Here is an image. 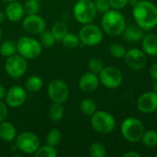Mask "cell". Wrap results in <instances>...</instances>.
I'll use <instances>...</instances> for the list:
<instances>
[{
  "label": "cell",
  "mask_w": 157,
  "mask_h": 157,
  "mask_svg": "<svg viewBox=\"0 0 157 157\" xmlns=\"http://www.w3.org/2000/svg\"><path fill=\"white\" fill-rule=\"evenodd\" d=\"M132 16L136 24L145 31L157 26V6L149 0L138 1L132 7Z\"/></svg>",
  "instance_id": "6da1fadb"
},
{
  "label": "cell",
  "mask_w": 157,
  "mask_h": 157,
  "mask_svg": "<svg viewBox=\"0 0 157 157\" xmlns=\"http://www.w3.org/2000/svg\"><path fill=\"white\" fill-rule=\"evenodd\" d=\"M126 27L124 16L118 9H109L103 14L101 18V29L109 36H119L122 34Z\"/></svg>",
  "instance_id": "7a4b0ae2"
},
{
  "label": "cell",
  "mask_w": 157,
  "mask_h": 157,
  "mask_svg": "<svg viewBox=\"0 0 157 157\" xmlns=\"http://www.w3.org/2000/svg\"><path fill=\"white\" fill-rule=\"evenodd\" d=\"M97 8L92 0H77L73 7L75 20L80 24L92 23L97 17Z\"/></svg>",
  "instance_id": "3957f363"
},
{
  "label": "cell",
  "mask_w": 157,
  "mask_h": 157,
  "mask_svg": "<svg viewBox=\"0 0 157 157\" xmlns=\"http://www.w3.org/2000/svg\"><path fill=\"white\" fill-rule=\"evenodd\" d=\"M42 46L40 40L29 37L23 36L17 41V52L27 60H32L40 55Z\"/></svg>",
  "instance_id": "277c9868"
},
{
  "label": "cell",
  "mask_w": 157,
  "mask_h": 157,
  "mask_svg": "<svg viewBox=\"0 0 157 157\" xmlns=\"http://www.w3.org/2000/svg\"><path fill=\"white\" fill-rule=\"evenodd\" d=\"M144 132V126L142 121L133 117L126 118L121 126V135L130 143H137L141 141Z\"/></svg>",
  "instance_id": "5b68a950"
},
{
  "label": "cell",
  "mask_w": 157,
  "mask_h": 157,
  "mask_svg": "<svg viewBox=\"0 0 157 157\" xmlns=\"http://www.w3.org/2000/svg\"><path fill=\"white\" fill-rule=\"evenodd\" d=\"M91 126L96 132L106 134L111 132L114 130L116 126V121L109 112L104 110H97L91 116Z\"/></svg>",
  "instance_id": "8992f818"
},
{
  "label": "cell",
  "mask_w": 157,
  "mask_h": 157,
  "mask_svg": "<svg viewBox=\"0 0 157 157\" xmlns=\"http://www.w3.org/2000/svg\"><path fill=\"white\" fill-rule=\"evenodd\" d=\"M17 150L26 155H34L40 146L39 137L31 132H23L17 135L15 139Z\"/></svg>",
  "instance_id": "52a82bcc"
},
{
  "label": "cell",
  "mask_w": 157,
  "mask_h": 157,
  "mask_svg": "<svg viewBox=\"0 0 157 157\" xmlns=\"http://www.w3.org/2000/svg\"><path fill=\"white\" fill-rule=\"evenodd\" d=\"M5 72L13 79H18L22 77L28 70L27 59L19 55L18 53L7 57L4 64Z\"/></svg>",
  "instance_id": "ba28073f"
},
{
  "label": "cell",
  "mask_w": 157,
  "mask_h": 157,
  "mask_svg": "<svg viewBox=\"0 0 157 157\" xmlns=\"http://www.w3.org/2000/svg\"><path fill=\"white\" fill-rule=\"evenodd\" d=\"M80 42L86 46H96L103 40V30L98 26L88 23L85 24L79 30Z\"/></svg>",
  "instance_id": "9c48e42d"
},
{
  "label": "cell",
  "mask_w": 157,
  "mask_h": 157,
  "mask_svg": "<svg viewBox=\"0 0 157 157\" xmlns=\"http://www.w3.org/2000/svg\"><path fill=\"white\" fill-rule=\"evenodd\" d=\"M48 97L52 103L63 104L69 98L70 90L67 84L62 79H54L48 85Z\"/></svg>",
  "instance_id": "30bf717a"
},
{
  "label": "cell",
  "mask_w": 157,
  "mask_h": 157,
  "mask_svg": "<svg viewBox=\"0 0 157 157\" xmlns=\"http://www.w3.org/2000/svg\"><path fill=\"white\" fill-rule=\"evenodd\" d=\"M100 84L109 89L119 87L123 81V76L120 69L115 66H104L102 71L98 75Z\"/></svg>",
  "instance_id": "8fae6325"
},
{
  "label": "cell",
  "mask_w": 157,
  "mask_h": 157,
  "mask_svg": "<svg viewBox=\"0 0 157 157\" xmlns=\"http://www.w3.org/2000/svg\"><path fill=\"white\" fill-rule=\"evenodd\" d=\"M26 88L20 86H13L8 90H6V94L5 97V102L7 107L16 109L21 107L28 97Z\"/></svg>",
  "instance_id": "7c38bea8"
},
{
  "label": "cell",
  "mask_w": 157,
  "mask_h": 157,
  "mask_svg": "<svg viewBox=\"0 0 157 157\" xmlns=\"http://www.w3.org/2000/svg\"><path fill=\"white\" fill-rule=\"evenodd\" d=\"M22 27L24 30L29 34L40 35L46 29V21L38 14L27 15L25 17H23Z\"/></svg>",
  "instance_id": "4fadbf2b"
},
{
  "label": "cell",
  "mask_w": 157,
  "mask_h": 157,
  "mask_svg": "<svg viewBox=\"0 0 157 157\" xmlns=\"http://www.w3.org/2000/svg\"><path fill=\"white\" fill-rule=\"evenodd\" d=\"M126 64L132 70L139 71L147 64V57L144 51L139 49H131L126 52L124 56Z\"/></svg>",
  "instance_id": "5bb4252c"
},
{
  "label": "cell",
  "mask_w": 157,
  "mask_h": 157,
  "mask_svg": "<svg viewBox=\"0 0 157 157\" xmlns=\"http://www.w3.org/2000/svg\"><path fill=\"white\" fill-rule=\"evenodd\" d=\"M137 107L144 113H152L157 110V93L146 92L140 96L137 101Z\"/></svg>",
  "instance_id": "9a60e30c"
},
{
  "label": "cell",
  "mask_w": 157,
  "mask_h": 157,
  "mask_svg": "<svg viewBox=\"0 0 157 157\" xmlns=\"http://www.w3.org/2000/svg\"><path fill=\"white\" fill-rule=\"evenodd\" d=\"M99 83L100 81L98 75H96L89 71L80 77L78 81V86L80 90L84 93H91L98 87Z\"/></svg>",
  "instance_id": "2e32d148"
},
{
  "label": "cell",
  "mask_w": 157,
  "mask_h": 157,
  "mask_svg": "<svg viewBox=\"0 0 157 157\" xmlns=\"http://www.w3.org/2000/svg\"><path fill=\"white\" fill-rule=\"evenodd\" d=\"M24 6L17 0L9 2L5 9L6 17L11 22H17L24 17Z\"/></svg>",
  "instance_id": "e0dca14e"
},
{
  "label": "cell",
  "mask_w": 157,
  "mask_h": 157,
  "mask_svg": "<svg viewBox=\"0 0 157 157\" xmlns=\"http://www.w3.org/2000/svg\"><path fill=\"white\" fill-rule=\"evenodd\" d=\"M144 31L145 30H144L137 24L136 25L131 24L130 26L125 27L122 34L126 40H128L130 42H138L143 40V38L144 36Z\"/></svg>",
  "instance_id": "ac0fdd59"
},
{
  "label": "cell",
  "mask_w": 157,
  "mask_h": 157,
  "mask_svg": "<svg viewBox=\"0 0 157 157\" xmlns=\"http://www.w3.org/2000/svg\"><path fill=\"white\" fill-rule=\"evenodd\" d=\"M143 50L146 55L157 56V35L149 33L144 36L142 40Z\"/></svg>",
  "instance_id": "d6986e66"
},
{
  "label": "cell",
  "mask_w": 157,
  "mask_h": 157,
  "mask_svg": "<svg viewBox=\"0 0 157 157\" xmlns=\"http://www.w3.org/2000/svg\"><path fill=\"white\" fill-rule=\"evenodd\" d=\"M17 130L15 126L8 121L0 122V139L5 143H12L17 137Z\"/></svg>",
  "instance_id": "ffe728a7"
},
{
  "label": "cell",
  "mask_w": 157,
  "mask_h": 157,
  "mask_svg": "<svg viewBox=\"0 0 157 157\" xmlns=\"http://www.w3.org/2000/svg\"><path fill=\"white\" fill-rule=\"evenodd\" d=\"M43 86L42 78L39 75H30L25 82V88L28 92L37 93Z\"/></svg>",
  "instance_id": "44dd1931"
},
{
  "label": "cell",
  "mask_w": 157,
  "mask_h": 157,
  "mask_svg": "<svg viewBox=\"0 0 157 157\" xmlns=\"http://www.w3.org/2000/svg\"><path fill=\"white\" fill-rule=\"evenodd\" d=\"M51 31L56 41H61L63 38L69 32L68 25L64 21H57L52 25Z\"/></svg>",
  "instance_id": "7402d4cb"
},
{
  "label": "cell",
  "mask_w": 157,
  "mask_h": 157,
  "mask_svg": "<svg viewBox=\"0 0 157 157\" xmlns=\"http://www.w3.org/2000/svg\"><path fill=\"white\" fill-rule=\"evenodd\" d=\"M64 115V108L61 103H52L49 109V117L54 122L60 121Z\"/></svg>",
  "instance_id": "603a6c76"
},
{
  "label": "cell",
  "mask_w": 157,
  "mask_h": 157,
  "mask_svg": "<svg viewBox=\"0 0 157 157\" xmlns=\"http://www.w3.org/2000/svg\"><path fill=\"white\" fill-rule=\"evenodd\" d=\"M0 53L7 58L17 53V42L12 40H6L0 45Z\"/></svg>",
  "instance_id": "cb8c5ba5"
},
{
  "label": "cell",
  "mask_w": 157,
  "mask_h": 157,
  "mask_svg": "<svg viewBox=\"0 0 157 157\" xmlns=\"http://www.w3.org/2000/svg\"><path fill=\"white\" fill-rule=\"evenodd\" d=\"M80 110L86 116H92L97 111V104L91 98H84L80 102Z\"/></svg>",
  "instance_id": "d4e9b609"
},
{
  "label": "cell",
  "mask_w": 157,
  "mask_h": 157,
  "mask_svg": "<svg viewBox=\"0 0 157 157\" xmlns=\"http://www.w3.org/2000/svg\"><path fill=\"white\" fill-rule=\"evenodd\" d=\"M62 44L63 45V47H65L66 49H69V50H73V49H75L76 47L79 46L80 44V40H79V37L74 33H70L68 32L63 38V40H61Z\"/></svg>",
  "instance_id": "484cf974"
},
{
  "label": "cell",
  "mask_w": 157,
  "mask_h": 157,
  "mask_svg": "<svg viewBox=\"0 0 157 157\" xmlns=\"http://www.w3.org/2000/svg\"><path fill=\"white\" fill-rule=\"evenodd\" d=\"M141 141L146 147H155L157 145V132L154 130L144 132Z\"/></svg>",
  "instance_id": "4316f807"
},
{
  "label": "cell",
  "mask_w": 157,
  "mask_h": 157,
  "mask_svg": "<svg viewBox=\"0 0 157 157\" xmlns=\"http://www.w3.org/2000/svg\"><path fill=\"white\" fill-rule=\"evenodd\" d=\"M40 42L42 47L49 49V48H52L55 44L56 40L53 37L51 30H46L45 29L44 31H42L40 34Z\"/></svg>",
  "instance_id": "83f0119b"
},
{
  "label": "cell",
  "mask_w": 157,
  "mask_h": 157,
  "mask_svg": "<svg viewBox=\"0 0 157 157\" xmlns=\"http://www.w3.org/2000/svg\"><path fill=\"white\" fill-rule=\"evenodd\" d=\"M58 155V153L55 149V147L46 144L44 146H40L38 150L34 153L35 157H56Z\"/></svg>",
  "instance_id": "f1b7e54d"
},
{
  "label": "cell",
  "mask_w": 157,
  "mask_h": 157,
  "mask_svg": "<svg viewBox=\"0 0 157 157\" xmlns=\"http://www.w3.org/2000/svg\"><path fill=\"white\" fill-rule=\"evenodd\" d=\"M62 140V133L57 129H52L49 131L47 136H46V143L49 145H52L53 147H56L60 144Z\"/></svg>",
  "instance_id": "f546056e"
},
{
  "label": "cell",
  "mask_w": 157,
  "mask_h": 157,
  "mask_svg": "<svg viewBox=\"0 0 157 157\" xmlns=\"http://www.w3.org/2000/svg\"><path fill=\"white\" fill-rule=\"evenodd\" d=\"M107 151L101 143H94L89 147V155L91 157H105Z\"/></svg>",
  "instance_id": "4dcf8cb0"
},
{
  "label": "cell",
  "mask_w": 157,
  "mask_h": 157,
  "mask_svg": "<svg viewBox=\"0 0 157 157\" xmlns=\"http://www.w3.org/2000/svg\"><path fill=\"white\" fill-rule=\"evenodd\" d=\"M24 11L27 15H34L38 14L40 9V1L38 0H27L24 5Z\"/></svg>",
  "instance_id": "1f68e13d"
},
{
  "label": "cell",
  "mask_w": 157,
  "mask_h": 157,
  "mask_svg": "<svg viewBox=\"0 0 157 157\" xmlns=\"http://www.w3.org/2000/svg\"><path fill=\"white\" fill-rule=\"evenodd\" d=\"M87 67H88L90 72H92V73H94L96 75H99V73L104 68V64H103V62L99 58L94 57V58H91L88 61Z\"/></svg>",
  "instance_id": "d6a6232c"
},
{
  "label": "cell",
  "mask_w": 157,
  "mask_h": 157,
  "mask_svg": "<svg viewBox=\"0 0 157 157\" xmlns=\"http://www.w3.org/2000/svg\"><path fill=\"white\" fill-rule=\"evenodd\" d=\"M126 49L120 43H114L109 47V53L114 58H123L126 54Z\"/></svg>",
  "instance_id": "836d02e7"
},
{
  "label": "cell",
  "mask_w": 157,
  "mask_h": 157,
  "mask_svg": "<svg viewBox=\"0 0 157 157\" xmlns=\"http://www.w3.org/2000/svg\"><path fill=\"white\" fill-rule=\"evenodd\" d=\"M94 4H95V6L97 8V11L103 13V14L111 8L109 0H95Z\"/></svg>",
  "instance_id": "e575fe53"
},
{
  "label": "cell",
  "mask_w": 157,
  "mask_h": 157,
  "mask_svg": "<svg viewBox=\"0 0 157 157\" xmlns=\"http://www.w3.org/2000/svg\"><path fill=\"white\" fill-rule=\"evenodd\" d=\"M110 7L113 9H121L123 7H125L128 3L129 0H109Z\"/></svg>",
  "instance_id": "d590c367"
},
{
  "label": "cell",
  "mask_w": 157,
  "mask_h": 157,
  "mask_svg": "<svg viewBox=\"0 0 157 157\" xmlns=\"http://www.w3.org/2000/svg\"><path fill=\"white\" fill-rule=\"evenodd\" d=\"M8 115V108L6 102H3V100H0V122L6 120Z\"/></svg>",
  "instance_id": "8d00e7d4"
},
{
  "label": "cell",
  "mask_w": 157,
  "mask_h": 157,
  "mask_svg": "<svg viewBox=\"0 0 157 157\" xmlns=\"http://www.w3.org/2000/svg\"><path fill=\"white\" fill-rule=\"evenodd\" d=\"M150 75L154 80H157V63H154L150 69Z\"/></svg>",
  "instance_id": "74e56055"
},
{
  "label": "cell",
  "mask_w": 157,
  "mask_h": 157,
  "mask_svg": "<svg viewBox=\"0 0 157 157\" xmlns=\"http://www.w3.org/2000/svg\"><path fill=\"white\" fill-rule=\"evenodd\" d=\"M6 94V89L5 88L4 86L0 85V100H4L5 99Z\"/></svg>",
  "instance_id": "f35d334b"
},
{
  "label": "cell",
  "mask_w": 157,
  "mask_h": 157,
  "mask_svg": "<svg viewBox=\"0 0 157 157\" xmlns=\"http://www.w3.org/2000/svg\"><path fill=\"white\" fill-rule=\"evenodd\" d=\"M123 157H140V155L136 152H128L126 154H124Z\"/></svg>",
  "instance_id": "ab89813d"
},
{
  "label": "cell",
  "mask_w": 157,
  "mask_h": 157,
  "mask_svg": "<svg viewBox=\"0 0 157 157\" xmlns=\"http://www.w3.org/2000/svg\"><path fill=\"white\" fill-rule=\"evenodd\" d=\"M6 17L5 12L0 11V24H2V23L5 21V19H6Z\"/></svg>",
  "instance_id": "60d3db41"
},
{
  "label": "cell",
  "mask_w": 157,
  "mask_h": 157,
  "mask_svg": "<svg viewBox=\"0 0 157 157\" xmlns=\"http://www.w3.org/2000/svg\"><path fill=\"white\" fill-rule=\"evenodd\" d=\"M137 2H138V0H129V3L128 4H130V5H132L133 6Z\"/></svg>",
  "instance_id": "b9f144b4"
},
{
  "label": "cell",
  "mask_w": 157,
  "mask_h": 157,
  "mask_svg": "<svg viewBox=\"0 0 157 157\" xmlns=\"http://www.w3.org/2000/svg\"><path fill=\"white\" fill-rule=\"evenodd\" d=\"M154 91L157 93V80L155 81V84H154Z\"/></svg>",
  "instance_id": "7bdbcfd3"
},
{
  "label": "cell",
  "mask_w": 157,
  "mask_h": 157,
  "mask_svg": "<svg viewBox=\"0 0 157 157\" xmlns=\"http://www.w3.org/2000/svg\"><path fill=\"white\" fill-rule=\"evenodd\" d=\"M2 37H3V30H2V29L0 28V41H1V40H2Z\"/></svg>",
  "instance_id": "ee69618b"
},
{
  "label": "cell",
  "mask_w": 157,
  "mask_h": 157,
  "mask_svg": "<svg viewBox=\"0 0 157 157\" xmlns=\"http://www.w3.org/2000/svg\"><path fill=\"white\" fill-rule=\"evenodd\" d=\"M4 2H6V3H9V2H12V1H15V0H2Z\"/></svg>",
  "instance_id": "f6af8a7d"
},
{
  "label": "cell",
  "mask_w": 157,
  "mask_h": 157,
  "mask_svg": "<svg viewBox=\"0 0 157 157\" xmlns=\"http://www.w3.org/2000/svg\"><path fill=\"white\" fill-rule=\"evenodd\" d=\"M38 1H41V0H38Z\"/></svg>",
  "instance_id": "bcb514c9"
},
{
  "label": "cell",
  "mask_w": 157,
  "mask_h": 157,
  "mask_svg": "<svg viewBox=\"0 0 157 157\" xmlns=\"http://www.w3.org/2000/svg\"><path fill=\"white\" fill-rule=\"evenodd\" d=\"M156 155V156H157V153H156V155Z\"/></svg>",
  "instance_id": "7dc6e473"
}]
</instances>
